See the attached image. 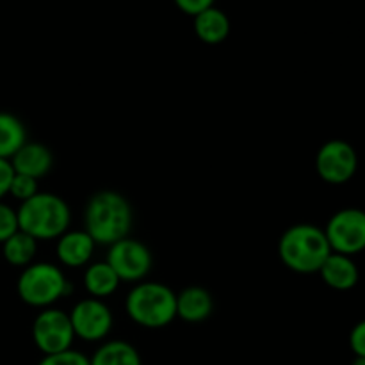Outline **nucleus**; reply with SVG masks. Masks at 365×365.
<instances>
[{
	"label": "nucleus",
	"instance_id": "nucleus-1",
	"mask_svg": "<svg viewBox=\"0 0 365 365\" xmlns=\"http://www.w3.org/2000/svg\"><path fill=\"white\" fill-rule=\"evenodd\" d=\"M134 223V212L123 195L100 191L89 198L84 210V230L95 245L110 246L128 237Z\"/></svg>",
	"mask_w": 365,
	"mask_h": 365
},
{
	"label": "nucleus",
	"instance_id": "nucleus-2",
	"mask_svg": "<svg viewBox=\"0 0 365 365\" xmlns=\"http://www.w3.org/2000/svg\"><path fill=\"white\" fill-rule=\"evenodd\" d=\"M331 248L323 228L310 223L289 227L278 241V257L285 267L299 274L319 273Z\"/></svg>",
	"mask_w": 365,
	"mask_h": 365
},
{
	"label": "nucleus",
	"instance_id": "nucleus-3",
	"mask_svg": "<svg viewBox=\"0 0 365 365\" xmlns=\"http://www.w3.org/2000/svg\"><path fill=\"white\" fill-rule=\"evenodd\" d=\"M18 228L36 241L59 239L71 223L70 205L52 192H38L16 210Z\"/></svg>",
	"mask_w": 365,
	"mask_h": 365
},
{
	"label": "nucleus",
	"instance_id": "nucleus-4",
	"mask_svg": "<svg viewBox=\"0 0 365 365\" xmlns=\"http://www.w3.org/2000/svg\"><path fill=\"white\" fill-rule=\"evenodd\" d=\"M125 310L139 327L159 330L177 317V294L160 282H139L125 298Z\"/></svg>",
	"mask_w": 365,
	"mask_h": 365
},
{
	"label": "nucleus",
	"instance_id": "nucleus-5",
	"mask_svg": "<svg viewBox=\"0 0 365 365\" xmlns=\"http://www.w3.org/2000/svg\"><path fill=\"white\" fill-rule=\"evenodd\" d=\"M16 291L21 302L29 307L50 309L61 298L71 294L73 285L56 264L32 262L18 277Z\"/></svg>",
	"mask_w": 365,
	"mask_h": 365
},
{
	"label": "nucleus",
	"instance_id": "nucleus-6",
	"mask_svg": "<svg viewBox=\"0 0 365 365\" xmlns=\"http://www.w3.org/2000/svg\"><path fill=\"white\" fill-rule=\"evenodd\" d=\"M331 252L353 257L365 250V210L348 207L328 220L323 228Z\"/></svg>",
	"mask_w": 365,
	"mask_h": 365
},
{
	"label": "nucleus",
	"instance_id": "nucleus-7",
	"mask_svg": "<svg viewBox=\"0 0 365 365\" xmlns=\"http://www.w3.org/2000/svg\"><path fill=\"white\" fill-rule=\"evenodd\" d=\"M73 339V327L64 310L43 309L32 323V341L45 356L71 349Z\"/></svg>",
	"mask_w": 365,
	"mask_h": 365
},
{
	"label": "nucleus",
	"instance_id": "nucleus-8",
	"mask_svg": "<svg viewBox=\"0 0 365 365\" xmlns=\"http://www.w3.org/2000/svg\"><path fill=\"white\" fill-rule=\"evenodd\" d=\"M359 170V155L344 139H331L319 148L316 155V171L321 180L331 185H342L351 180Z\"/></svg>",
	"mask_w": 365,
	"mask_h": 365
},
{
	"label": "nucleus",
	"instance_id": "nucleus-9",
	"mask_svg": "<svg viewBox=\"0 0 365 365\" xmlns=\"http://www.w3.org/2000/svg\"><path fill=\"white\" fill-rule=\"evenodd\" d=\"M106 262L121 282H141L152 269L153 257L145 242L125 237L109 246Z\"/></svg>",
	"mask_w": 365,
	"mask_h": 365
},
{
	"label": "nucleus",
	"instance_id": "nucleus-10",
	"mask_svg": "<svg viewBox=\"0 0 365 365\" xmlns=\"http://www.w3.org/2000/svg\"><path fill=\"white\" fill-rule=\"evenodd\" d=\"M73 327L75 337L86 342L103 341L110 334L114 324L113 310L96 298H86L75 303L71 312H68Z\"/></svg>",
	"mask_w": 365,
	"mask_h": 365
},
{
	"label": "nucleus",
	"instance_id": "nucleus-11",
	"mask_svg": "<svg viewBox=\"0 0 365 365\" xmlns=\"http://www.w3.org/2000/svg\"><path fill=\"white\" fill-rule=\"evenodd\" d=\"M11 166L14 173L27 175V177L43 178L50 173L53 166V153L48 146L38 141H27L13 157H11Z\"/></svg>",
	"mask_w": 365,
	"mask_h": 365
},
{
	"label": "nucleus",
	"instance_id": "nucleus-12",
	"mask_svg": "<svg viewBox=\"0 0 365 365\" xmlns=\"http://www.w3.org/2000/svg\"><path fill=\"white\" fill-rule=\"evenodd\" d=\"M95 241L86 230H68L57 239V259L66 267H84L95 253Z\"/></svg>",
	"mask_w": 365,
	"mask_h": 365
},
{
	"label": "nucleus",
	"instance_id": "nucleus-13",
	"mask_svg": "<svg viewBox=\"0 0 365 365\" xmlns=\"http://www.w3.org/2000/svg\"><path fill=\"white\" fill-rule=\"evenodd\" d=\"M214 310V299L207 289L189 285L177 294V317L185 323H202Z\"/></svg>",
	"mask_w": 365,
	"mask_h": 365
},
{
	"label": "nucleus",
	"instance_id": "nucleus-14",
	"mask_svg": "<svg viewBox=\"0 0 365 365\" xmlns=\"http://www.w3.org/2000/svg\"><path fill=\"white\" fill-rule=\"evenodd\" d=\"M321 278L324 284L334 291H349L359 284V267H356L355 260L348 255H341V253H334L324 260V264L319 269Z\"/></svg>",
	"mask_w": 365,
	"mask_h": 365
},
{
	"label": "nucleus",
	"instance_id": "nucleus-15",
	"mask_svg": "<svg viewBox=\"0 0 365 365\" xmlns=\"http://www.w3.org/2000/svg\"><path fill=\"white\" fill-rule=\"evenodd\" d=\"M195 32L207 45H220L230 34V20L217 7H209L195 16Z\"/></svg>",
	"mask_w": 365,
	"mask_h": 365
},
{
	"label": "nucleus",
	"instance_id": "nucleus-16",
	"mask_svg": "<svg viewBox=\"0 0 365 365\" xmlns=\"http://www.w3.org/2000/svg\"><path fill=\"white\" fill-rule=\"evenodd\" d=\"M121 280L113 267L102 260V262H93L84 271V287L91 298L103 299L107 296L114 294L120 287Z\"/></svg>",
	"mask_w": 365,
	"mask_h": 365
},
{
	"label": "nucleus",
	"instance_id": "nucleus-17",
	"mask_svg": "<svg viewBox=\"0 0 365 365\" xmlns=\"http://www.w3.org/2000/svg\"><path fill=\"white\" fill-rule=\"evenodd\" d=\"M91 365H143L138 349L125 341H107L89 359Z\"/></svg>",
	"mask_w": 365,
	"mask_h": 365
},
{
	"label": "nucleus",
	"instance_id": "nucleus-18",
	"mask_svg": "<svg viewBox=\"0 0 365 365\" xmlns=\"http://www.w3.org/2000/svg\"><path fill=\"white\" fill-rule=\"evenodd\" d=\"M27 143L25 125L11 113H0V159L11 157Z\"/></svg>",
	"mask_w": 365,
	"mask_h": 365
},
{
	"label": "nucleus",
	"instance_id": "nucleus-19",
	"mask_svg": "<svg viewBox=\"0 0 365 365\" xmlns=\"http://www.w3.org/2000/svg\"><path fill=\"white\" fill-rule=\"evenodd\" d=\"M38 253V241L25 232L18 230L2 242V255L7 264L14 267H27Z\"/></svg>",
	"mask_w": 365,
	"mask_h": 365
},
{
	"label": "nucleus",
	"instance_id": "nucleus-20",
	"mask_svg": "<svg viewBox=\"0 0 365 365\" xmlns=\"http://www.w3.org/2000/svg\"><path fill=\"white\" fill-rule=\"evenodd\" d=\"M38 192H39V187L36 178L27 177V175L14 173L13 180H11V187H9V195L13 196L14 200L24 203L27 202V200H31L32 196L38 195Z\"/></svg>",
	"mask_w": 365,
	"mask_h": 365
},
{
	"label": "nucleus",
	"instance_id": "nucleus-21",
	"mask_svg": "<svg viewBox=\"0 0 365 365\" xmlns=\"http://www.w3.org/2000/svg\"><path fill=\"white\" fill-rule=\"evenodd\" d=\"M20 230L18 228L16 210L11 209L7 203L0 202V245L6 242L13 234Z\"/></svg>",
	"mask_w": 365,
	"mask_h": 365
},
{
	"label": "nucleus",
	"instance_id": "nucleus-22",
	"mask_svg": "<svg viewBox=\"0 0 365 365\" xmlns=\"http://www.w3.org/2000/svg\"><path fill=\"white\" fill-rule=\"evenodd\" d=\"M38 365H91V364H89L88 356L82 355L81 351L68 349V351L56 353V355L43 356L41 362Z\"/></svg>",
	"mask_w": 365,
	"mask_h": 365
},
{
	"label": "nucleus",
	"instance_id": "nucleus-23",
	"mask_svg": "<svg viewBox=\"0 0 365 365\" xmlns=\"http://www.w3.org/2000/svg\"><path fill=\"white\" fill-rule=\"evenodd\" d=\"M349 348L355 356H365V319L353 327L349 334Z\"/></svg>",
	"mask_w": 365,
	"mask_h": 365
},
{
	"label": "nucleus",
	"instance_id": "nucleus-24",
	"mask_svg": "<svg viewBox=\"0 0 365 365\" xmlns=\"http://www.w3.org/2000/svg\"><path fill=\"white\" fill-rule=\"evenodd\" d=\"M214 2L216 0H175L178 9L185 14H191V16L203 13L209 7H214Z\"/></svg>",
	"mask_w": 365,
	"mask_h": 365
},
{
	"label": "nucleus",
	"instance_id": "nucleus-25",
	"mask_svg": "<svg viewBox=\"0 0 365 365\" xmlns=\"http://www.w3.org/2000/svg\"><path fill=\"white\" fill-rule=\"evenodd\" d=\"M14 177V170L11 166L9 160L0 159V202L6 195H9V187H11V180Z\"/></svg>",
	"mask_w": 365,
	"mask_h": 365
},
{
	"label": "nucleus",
	"instance_id": "nucleus-26",
	"mask_svg": "<svg viewBox=\"0 0 365 365\" xmlns=\"http://www.w3.org/2000/svg\"><path fill=\"white\" fill-rule=\"evenodd\" d=\"M351 365H365V356H355Z\"/></svg>",
	"mask_w": 365,
	"mask_h": 365
}]
</instances>
